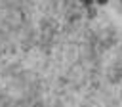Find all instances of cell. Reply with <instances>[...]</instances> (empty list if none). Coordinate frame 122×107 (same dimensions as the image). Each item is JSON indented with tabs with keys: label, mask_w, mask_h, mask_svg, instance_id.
Returning a JSON list of instances; mask_svg holds the SVG:
<instances>
[{
	"label": "cell",
	"mask_w": 122,
	"mask_h": 107,
	"mask_svg": "<svg viewBox=\"0 0 122 107\" xmlns=\"http://www.w3.org/2000/svg\"><path fill=\"white\" fill-rule=\"evenodd\" d=\"M97 6H105V4H109V0H93Z\"/></svg>",
	"instance_id": "obj_1"
}]
</instances>
